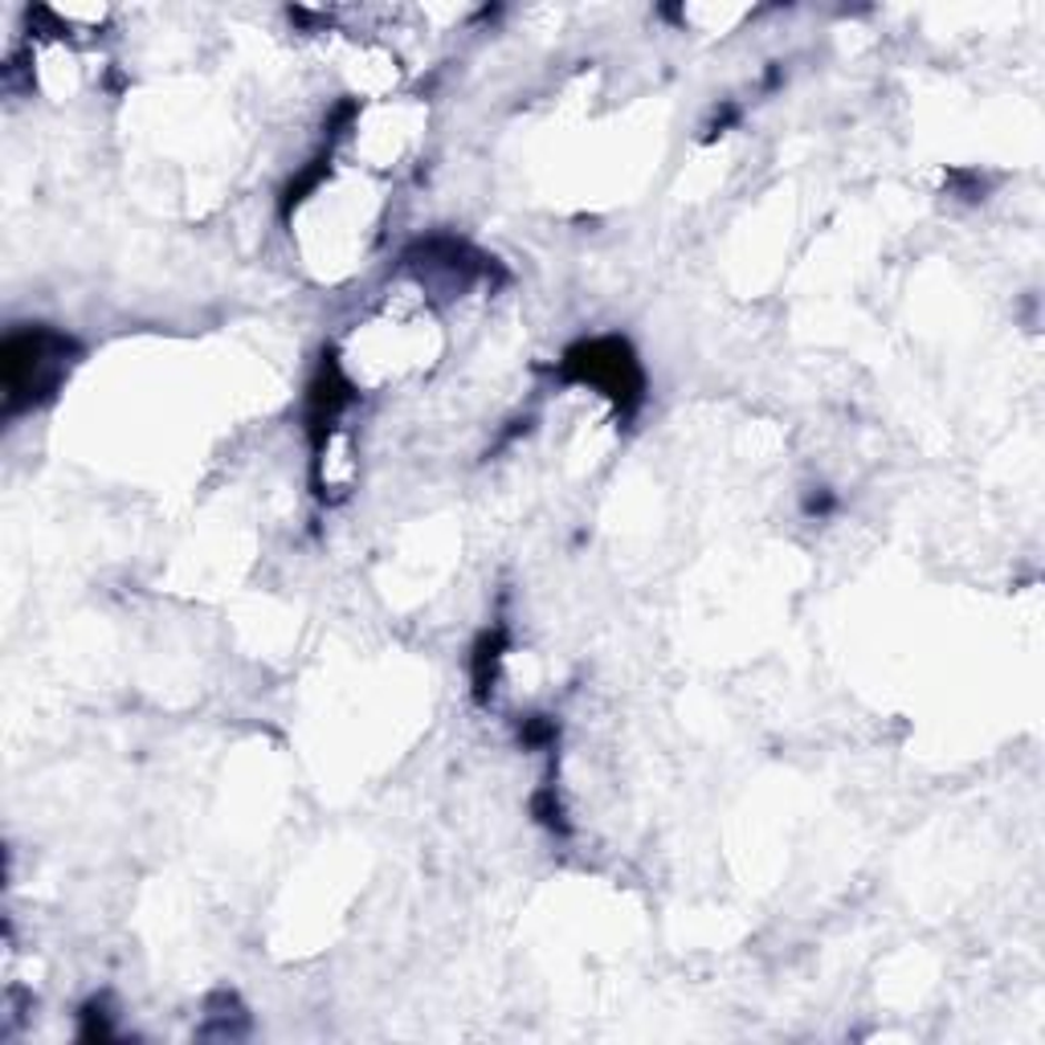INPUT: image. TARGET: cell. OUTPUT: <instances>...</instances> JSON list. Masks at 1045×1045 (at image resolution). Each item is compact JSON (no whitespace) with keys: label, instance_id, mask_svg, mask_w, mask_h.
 Returning <instances> with one entry per match:
<instances>
[{"label":"cell","instance_id":"obj_2","mask_svg":"<svg viewBox=\"0 0 1045 1045\" xmlns=\"http://www.w3.org/2000/svg\"><path fill=\"white\" fill-rule=\"evenodd\" d=\"M503 630L494 633H482L479 650H474V699L479 703H486V694L494 691V674H499V657H503Z\"/></svg>","mask_w":1045,"mask_h":1045},{"label":"cell","instance_id":"obj_3","mask_svg":"<svg viewBox=\"0 0 1045 1045\" xmlns=\"http://www.w3.org/2000/svg\"><path fill=\"white\" fill-rule=\"evenodd\" d=\"M547 740H555V723L552 719H543V715H535V719H527V727H523V743H547Z\"/></svg>","mask_w":1045,"mask_h":1045},{"label":"cell","instance_id":"obj_1","mask_svg":"<svg viewBox=\"0 0 1045 1045\" xmlns=\"http://www.w3.org/2000/svg\"><path fill=\"white\" fill-rule=\"evenodd\" d=\"M564 376L605 389V396H613L625 416H630L645 396V376H642V368H637V355H633V348L625 340L576 343V348L564 355Z\"/></svg>","mask_w":1045,"mask_h":1045}]
</instances>
